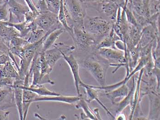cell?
<instances>
[{
    "mask_svg": "<svg viewBox=\"0 0 160 120\" xmlns=\"http://www.w3.org/2000/svg\"><path fill=\"white\" fill-rule=\"evenodd\" d=\"M113 24L101 17L86 16L84 23L85 29L94 37L98 44L109 34Z\"/></svg>",
    "mask_w": 160,
    "mask_h": 120,
    "instance_id": "1",
    "label": "cell"
},
{
    "mask_svg": "<svg viewBox=\"0 0 160 120\" xmlns=\"http://www.w3.org/2000/svg\"><path fill=\"white\" fill-rule=\"evenodd\" d=\"M50 33L47 32L42 39L32 44L28 43L23 47L22 51L18 58L20 59L19 69L18 70L20 78L24 80L28 74L32 62L36 54L42 46L43 41Z\"/></svg>",
    "mask_w": 160,
    "mask_h": 120,
    "instance_id": "2",
    "label": "cell"
},
{
    "mask_svg": "<svg viewBox=\"0 0 160 120\" xmlns=\"http://www.w3.org/2000/svg\"><path fill=\"white\" fill-rule=\"evenodd\" d=\"M64 3L73 22L74 26L85 29L84 23L87 16V8L84 2L80 0H64Z\"/></svg>",
    "mask_w": 160,
    "mask_h": 120,
    "instance_id": "3",
    "label": "cell"
},
{
    "mask_svg": "<svg viewBox=\"0 0 160 120\" xmlns=\"http://www.w3.org/2000/svg\"><path fill=\"white\" fill-rule=\"evenodd\" d=\"M95 55H99L106 61L111 63L110 66H115L116 68L112 72L114 73L121 67H126V73L128 71L127 61L124 57V52L112 48H100L95 50Z\"/></svg>",
    "mask_w": 160,
    "mask_h": 120,
    "instance_id": "4",
    "label": "cell"
},
{
    "mask_svg": "<svg viewBox=\"0 0 160 120\" xmlns=\"http://www.w3.org/2000/svg\"><path fill=\"white\" fill-rule=\"evenodd\" d=\"M76 48L82 51H87L95 48L98 44L96 39L85 29L74 26L72 37Z\"/></svg>",
    "mask_w": 160,
    "mask_h": 120,
    "instance_id": "5",
    "label": "cell"
},
{
    "mask_svg": "<svg viewBox=\"0 0 160 120\" xmlns=\"http://www.w3.org/2000/svg\"><path fill=\"white\" fill-rule=\"evenodd\" d=\"M87 8H91L104 15L113 23L116 22L119 7L113 0H102L92 2H84Z\"/></svg>",
    "mask_w": 160,
    "mask_h": 120,
    "instance_id": "6",
    "label": "cell"
},
{
    "mask_svg": "<svg viewBox=\"0 0 160 120\" xmlns=\"http://www.w3.org/2000/svg\"><path fill=\"white\" fill-rule=\"evenodd\" d=\"M52 48L43 52L46 61L52 68L54 67L56 63L61 58H63V54L66 55L72 54L76 47L69 45L62 42L55 43Z\"/></svg>",
    "mask_w": 160,
    "mask_h": 120,
    "instance_id": "7",
    "label": "cell"
},
{
    "mask_svg": "<svg viewBox=\"0 0 160 120\" xmlns=\"http://www.w3.org/2000/svg\"><path fill=\"white\" fill-rule=\"evenodd\" d=\"M82 66L87 70L100 84V86L106 85L107 70L108 67L103 66L95 57L88 58L83 61Z\"/></svg>",
    "mask_w": 160,
    "mask_h": 120,
    "instance_id": "8",
    "label": "cell"
},
{
    "mask_svg": "<svg viewBox=\"0 0 160 120\" xmlns=\"http://www.w3.org/2000/svg\"><path fill=\"white\" fill-rule=\"evenodd\" d=\"M34 22L38 28L49 33L57 29L64 28L58 20V15L49 11L39 13Z\"/></svg>",
    "mask_w": 160,
    "mask_h": 120,
    "instance_id": "9",
    "label": "cell"
},
{
    "mask_svg": "<svg viewBox=\"0 0 160 120\" xmlns=\"http://www.w3.org/2000/svg\"><path fill=\"white\" fill-rule=\"evenodd\" d=\"M8 7L10 23H16L24 21V15L30 11L27 5L20 3L16 0H6Z\"/></svg>",
    "mask_w": 160,
    "mask_h": 120,
    "instance_id": "10",
    "label": "cell"
},
{
    "mask_svg": "<svg viewBox=\"0 0 160 120\" xmlns=\"http://www.w3.org/2000/svg\"><path fill=\"white\" fill-rule=\"evenodd\" d=\"M158 38H160L159 23L149 24L142 29L141 39L138 45L140 47H145Z\"/></svg>",
    "mask_w": 160,
    "mask_h": 120,
    "instance_id": "11",
    "label": "cell"
},
{
    "mask_svg": "<svg viewBox=\"0 0 160 120\" xmlns=\"http://www.w3.org/2000/svg\"><path fill=\"white\" fill-rule=\"evenodd\" d=\"M63 58L67 62L69 67L71 69V72L73 77L75 86L77 90L78 95H81L80 87L83 81L81 79L79 73V65L76 58L72 54L66 55L63 54Z\"/></svg>",
    "mask_w": 160,
    "mask_h": 120,
    "instance_id": "12",
    "label": "cell"
},
{
    "mask_svg": "<svg viewBox=\"0 0 160 120\" xmlns=\"http://www.w3.org/2000/svg\"><path fill=\"white\" fill-rule=\"evenodd\" d=\"M15 106L13 89L10 87L0 88V110H5Z\"/></svg>",
    "mask_w": 160,
    "mask_h": 120,
    "instance_id": "13",
    "label": "cell"
},
{
    "mask_svg": "<svg viewBox=\"0 0 160 120\" xmlns=\"http://www.w3.org/2000/svg\"><path fill=\"white\" fill-rule=\"evenodd\" d=\"M39 53L41 74L38 84H49L51 85H54L55 82L52 81L49 77V74L52 71L53 68L51 67L46 61L43 52L39 51Z\"/></svg>",
    "mask_w": 160,
    "mask_h": 120,
    "instance_id": "14",
    "label": "cell"
},
{
    "mask_svg": "<svg viewBox=\"0 0 160 120\" xmlns=\"http://www.w3.org/2000/svg\"><path fill=\"white\" fill-rule=\"evenodd\" d=\"M81 87H83L85 89L86 97L84 99L88 103H90L92 101H96L104 109L105 111L107 112L108 115H110L112 118L114 117L112 114L110 113V111L99 99L98 92L96 89L93 88L91 85L86 84L83 82L81 84Z\"/></svg>",
    "mask_w": 160,
    "mask_h": 120,
    "instance_id": "15",
    "label": "cell"
},
{
    "mask_svg": "<svg viewBox=\"0 0 160 120\" xmlns=\"http://www.w3.org/2000/svg\"><path fill=\"white\" fill-rule=\"evenodd\" d=\"M81 95L77 96H64L61 95L56 96H39L38 95L34 102L55 101L63 102L68 104H73L80 100Z\"/></svg>",
    "mask_w": 160,
    "mask_h": 120,
    "instance_id": "16",
    "label": "cell"
},
{
    "mask_svg": "<svg viewBox=\"0 0 160 120\" xmlns=\"http://www.w3.org/2000/svg\"><path fill=\"white\" fill-rule=\"evenodd\" d=\"M39 51L36 52L32 62L28 74L30 77H32V82L31 85H35L38 84L40 80L41 70H40V57H39Z\"/></svg>",
    "mask_w": 160,
    "mask_h": 120,
    "instance_id": "17",
    "label": "cell"
},
{
    "mask_svg": "<svg viewBox=\"0 0 160 120\" xmlns=\"http://www.w3.org/2000/svg\"><path fill=\"white\" fill-rule=\"evenodd\" d=\"M148 95L150 101V108L148 119H158L160 112L159 94L150 93Z\"/></svg>",
    "mask_w": 160,
    "mask_h": 120,
    "instance_id": "18",
    "label": "cell"
},
{
    "mask_svg": "<svg viewBox=\"0 0 160 120\" xmlns=\"http://www.w3.org/2000/svg\"><path fill=\"white\" fill-rule=\"evenodd\" d=\"M18 86L19 88L22 89H26L30 90L32 92H34L39 96H56V95H60L61 94L59 93L55 92V91H51L48 89L44 84H37L35 85H29L28 86H24L22 84H14L13 86Z\"/></svg>",
    "mask_w": 160,
    "mask_h": 120,
    "instance_id": "19",
    "label": "cell"
},
{
    "mask_svg": "<svg viewBox=\"0 0 160 120\" xmlns=\"http://www.w3.org/2000/svg\"><path fill=\"white\" fill-rule=\"evenodd\" d=\"M129 92L128 86L126 84H124L112 90L106 92V95L113 105L115 103L116 99L121 98L122 100L127 96Z\"/></svg>",
    "mask_w": 160,
    "mask_h": 120,
    "instance_id": "20",
    "label": "cell"
},
{
    "mask_svg": "<svg viewBox=\"0 0 160 120\" xmlns=\"http://www.w3.org/2000/svg\"><path fill=\"white\" fill-rule=\"evenodd\" d=\"M132 86L131 87L130 91L127 96H125L122 100L116 102L113 105L116 107L115 112L116 114H118L119 113H122L123 110L126 107L129 105H131L132 101H133V97H134V92H135V87H136V84H135V78L133 76V82H132Z\"/></svg>",
    "mask_w": 160,
    "mask_h": 120,
    "instance_id": "21",
    "label": "cell"
},
{
    "mask_svg": "<svg viewBox=\"0 0 160 120\" xmlns=\"http://www.w3.org/2000/svg\"><path fill=\"white\" fill-rule=\"evenodd\" d=\"M76 103L77 104L75 105V108L77 109H82L84 113L81 114V118L82 119L98 120L94 113L88 106V102L83 97L82 95H81L80 100Z\"/></svg>",
    "mask_w": 160,
    "mask_h": 120,
    "instance_id": "22",
    "label": "cell"
},
{
    "mask_svg": "<svg viewBox=\"0 0 160 120\" xmlns=\"http://www.w3.org/2000/svg\"><path fill=\"white\" fill-rule=\"evenodd\" d=\"M65 32L66 31L64 28H60L51 32L43 41L42 48L40 51L42 52H44L51 49L56 43V40Z\"/></svg>",
    "mask_w": 160,
    "mask_h": 120,
    "instance_id": "23",
    "label": "cell"
},
{
    "mask_svg": "<svg viewBox=\"0 0 160 120\" xmlns=\"http://www.w3.org/2000/svg\"><path fill=\"white\" fill-rule=\"evenodd\" d=\"M119 39H120V38L117 36L112 27L109 34L104 37L98 44L95 50L100 48H112L117 49L115 48V43L117 40Z\"/></svg>",
    "mask_w": 160,
    "mask_h": 120,
    "instance_id": "24",
    "label": "cell"
},
{
    "mask_svg": "<svg viewBox=\"0 0 160 120\" xmlns=\"http://www.w3.org/2000/svg\"><path fill=\"white\" fill-rule=\"evenodd\" d=\"M23 89L22 94V110H23V120H26L28 113V110L30 105L32 102H34L38 95L34 92L28 90Z\"/></svg>",
    "mask_w": 160,
    "mask_h": 120,
    "instance_id": "25",
    "label": "cell"
},
{
    "mask_svg": "<svg viewBox=\"0 0 160 120\" xmlns=\"http://www.w3.org/2000/svg\"><path fill=\"white\" fill-rule=\"evenodd\" d=\"M4 77L21 79L18 71L15 70L10 60L7 62L0 69V78Z\"/></svg>",
    "mask_w": 160,
    "mask_h": 120,
    "instance_id": "26",
    "label": "cell"
},
{
    "mask_svg": "<svg viewBox=\"0 0 160 120\" xmlns=\"http://www.w3.org/2000/svg\"><path fill=\"white\" fill-rule=\"evenodd\" d=\"M15 103L18 111L19 119L23 120V110H22V94L23 89L18 86L14 85L13 87Z\"/></svg>",
    "mask_w": 160,
    "mask_h": 120,
    "instance_id": "27",
    "label": "cell"
},
{
    "mask_svg": "<svg viewBox=\"0 0 160 120\" xmlns=\"http://www.w3.org/2000/svg\"><path fill=\"white\" fill-rule=\"evenodd\" d=\"M46 32L40 28H37L30 32L28 38H27L29 44L35 43L42 39L46 35Z\"/></svg>",
    "mask_w": 160,
    "mask_h": 120,
    "instance_id": "28",
    "label": "cell"
},
{
    "mask_svg": "<svg viewBox=\"0 0 160 120\" xmlns=\"http://www.w3.org/2000/svg\"><path fill=\"white\" fill-rule=\"evenodd\" d=\"M27 39L20 36H16L11 39L9 42V48H23L28 44Z\"/></svg>",
    "mask_w": 160,
    "mask_h": 120,
    "instance_id": "29",
    "label": "cell"
},
{
    "mask_svg": "<svg viewBox=\"0 0 160 120\" xmlns=\"http://www.w3.org/2000/svg\"><path fill=\"white\" fill-rule=\"evenodd\" d=\"M48 10L58 15L60 8V0H46Z\"/></svg>",
    "mask_w": 160,
    "mask_h": 120,
    "instance_id": "30",
    "label": "cell"
},
{
    "mask_svg": "<svg viewBox=\"0 0 160 120\" xmlns=\"http://www.w3.org/2000/svg\"><path fill=\"white\" fill-rule=\"evenodd\" d=\"M8 7L6 1L0 6V21L8 22Z\"/></svg>",
    "mask_w": 160,
    "mask_h": 120,
    "instance_id": "31",
    "label": "cell"
},
{
    "mask_svg": "<svg viewBox=\"0 0 160 120\" xmlns=\"http://www.w3.org/2000/svg\"><path fill=\"white\" fill-rule=\"evenodd\" d=\"M0 51L8 55L10 53L9 43L6 41L4 38L0 36Z\"/></svg>",
    "mask_w": 160,
    "mask_h": 120,
    "instance_id": "32",
    "label": "cell"
},
{
    "mask_svg": "<svg viewBox=\"0 0 160 120\" xmlns=\"http://www.w3.org/2000/svg\"><path fill=\"white\" fill-rule=\"evenodd\" d=\"M36 9L39 13L48 11L46 0H38L36 6Z\"/></svg>",
    "mask_w": 160,
    "mask_h": 120,
    "instance_id": "33",
    "label": "cell"
},
{
    "mask_svg": "<svg viewBox=\"0 0 160 120\" xmlns=\"http://www.w3.org/2000/svg\"><path fill=\"white\" fill-rule=\"evenodd\" d=\"M37 17V15L34 14L30 10L25 14L24 22L27 24L31 23L35 20Z\"/></svg>",
    "mask_w": 160,
    "mask_h": 120,
    "instance_id": "34",
    "label": "cell"
},
{
    "mask_svg": "<svg viewBox=\"0 0 160 120\" xmlns=\"http://www.w3.org/2000/svg\"><path fill=\"white\" fill-rule=\"evenodd\" d=\"M24 1L26 3L27 6L28 7L30 10L38 16L39 15V13L36 9L32 0H24Z\"/></svg>",
    "mask_w": 160,
    "mask_h": 120,
    "instance_id": "35",
    "label": "cell"
},
{
    "mask_svg": "<svg viewBox=\"0 0 160 120\" xmlns=\"http://www.w3.org/2000/svg\"><path fill=\"white\" fill-rule=\"evenodd\" d=\"M142 1L146 17L147 18H149L151 16L150 10H149V4H150V0H142Z\"/></svg>",
    "mask_w": 160,
    "mask_h": 120,
    "instance_id": "36",
    "label": "cell"
},
{
    "mask_svg": "<svg viewBox=\"0 0 160 120\" xmlns=\"http://www.w3.org/2000/svg\"><path fill=\"white\" fill-rule=\"evenodd\" d=\"M10 112L5 111V110H0V120L9 119Z\"/></svg>",
    "mask_w": 160,
    "mask_h": 120,
    "instance_id": "37",
    "label": "cell"
},
{
    "mask_svg": "<svg viewBox=\"0 0 160 120\" xmlns=\"http://www.w3.org/2000/svg\"><path fill=\"white\" fill-rule=\"evenodd\" d=\"M102 0H84V2H98Z\"/></svg>",
    "mask_w": 160,
    "mask_h": 120,
    "instance_id": "38",
    "label": "cell"
},
{
    "mask_svg": "<svg viewBox=\"0 0 160 120\" xmlns=\"http://www.w3.org/2000/svg\"><path fill=\"white\" fill-rule=\"evenodd\" d=\"M5 1L6 0H0V6L3 4L5 2Z\"/></svg>",
    "mask_w": 160,
    "mask_h": 120,
    "instance_id": "39",
    "label": "cell"
},
{
    "mask_svg": "<svg viewBox=\"0 0 160 120\" xmlns=\"http://www.w3.org/2000/svg\"><path fill=\"white\" fill-rule=\"evenodd\" d=\"M80 1L82 2H84V0H80Z\"/></svg>",
    "mask_w": 160,
    "mask_h": 120,
    "instance_id": "40",
    "label": "cell"
}]
</instances>
